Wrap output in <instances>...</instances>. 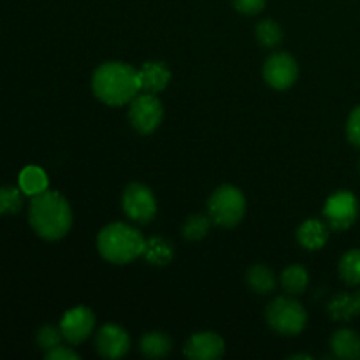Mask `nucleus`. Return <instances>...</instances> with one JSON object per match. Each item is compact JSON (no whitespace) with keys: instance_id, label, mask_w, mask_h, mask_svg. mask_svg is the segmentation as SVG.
Returning a JSON list of instances; mask_svg holds the SVG:
<instances>
[{"instance_id":"7","label":"nucleus","mask_w":360,"mask_h":360,"mask_svg":"<svg viewBox=\"0 0 360 360\" xmlns=\"http://www.w3.org/2000/svg\"><path fill=\"white\" fill-rule=\"evenodd\" d=\"M122 204L127 217L137 224H148L157 214V200L153 192L141 183H132L127 186Z\"/></svg>"},{"instance_id":"25","label":"nucleus","mask_w":360,"mask_h":360,"mask_svg":"<svg viewBox=\"0 0 360 360\" xmlns=\"http://www.w3.org/2000/svg\"><path fill=\"white\" fill-rule=\"evenodd\" d=\"M211 217H204V214H193L186 220V224L183 225V236H185L188 241H199L204 236L207 234L211 227Z\"/></svg>"},{"instance_id":"18","label":"nucleus","mask_w":360,"mask_h":360,"mask_svg":"<svg viewBox=\"0 0 360 360\" xmlns=\"http://www.w3.org/2000/svg\"><path fill=\"white\" fill-rule=\"evenodd\" d=\"M144 259L155 266H165L174 257V250H172L171 243H167L162 238H150L144 243Z\"/></svg>"},{"instance_id":"11","label":"nucleus","mask_w":360,"mask_h":360,"mask_svg":"<svg viewBox=\"0 0 360 360\" xmlns=\"http://www.w3.org/2000/svg\"><path fill=\"white\" fill-rule=\"evenodd\" d=\"M95 347L97 352L105 359H120L129 352L130 348V338L122 327L108 326L102 327L97 334V340H95Z\"/></svg>"},{"instance_id":"9","label":"nucleus","mask_w":360,"mask_h":360,"mask_svg":"<svg viewBox=\"0 0 360 360\" xmlns=\"http://www.w3.org/2000/svg\"><path fill=\"white\" fill-rule=\"evenodd\" d=\"M264 79L276 90H287L297 79V62L287 53H274L264 65Z\"/></svg>"},{"instance_id":"12","label":"nucleus","mask_w":360,"mask_h":360,"mask_svg":"<svg viewBox=\"0 0 360 360\" xmlns=\"http://www.w3.org/2000/svg\"><path fill=\"white\" fill-rule=\"evenodd\" d=\"M225 352V343L218 334L200 333L186 341L183 354L192 360H214L221 357Z\"/></svg>"},{"instance_id":"8","label":"nucleus","mask_w":360,"mask_h":360,"mask_svg":"<svg viewBox=\"0 0 360 360\" xmlns=\"http://www.w3.org/2000/svg\"><path fill=\"white\" fill-rule=\"evenodd\" d=\"M323 217L336 231H345V229L352 227L359 217L357 197L347 190L333 193L323 207Z\"/></svg>"},{"instance_id":"24","label":"nucleus","mask_w":360,"mask_h":360,"mask_svg":"<svg viewBox=\"0 0 360 360\" xmlns=\"http://www.w3.org/2000/svg\"><path fill=\"white\" fill-rule=\"evenodd\" d=\"M23 206V192L14 186L0 188V214H14Z\"/></svg>"},{"instance_id":"2","label":"nucleus","mask_w":360,"mask_h":360,"mask_svg":"<svg viewBox=\"0 0 360 360\" xmlns=\"http://www.w3.org/2000/svg\"><path fill=\"white\" fill-rule=\"evenodd\" d=\"M91 88L104 104L123 105L139 94V74L129 63H104L95 70Z\"/></svg>"},{"instance_id":"22","label":"nucleus","mask_w":360,"mask_h":360,"mask_svg":"<svg viewBox=\"0 0 360 360\" xmlns=\"http://www.w3.org/2000/svg\"><path fill=\"white\" fill-rule=\"evenodd\" d=\"M340 274L350 287L360 285V250H350L341 257Z\"/></svg>"},{"instance_id":"17","label":"nucleus","mask_w":360,"mask_h":360,"mask_svg":"<svg viewBox=\"0 0 360 360\" xmlns=\"http://www.w3.org/2000/svg\"><path fill=\"white\" fill-rule=\"evenodd\" d=\"M20 188L25 195H39L48 190V176L41 167L28 165L20 174Z\"/></svg>"},{"instance_id":"29","label":"nucleus","mask_w":360,"mask_h":360,"mask_svg":"<svg viewBox=\"0 0 360 360\" xmlns=\"http://www.w3.org/2000/svg\"><path fill=\"white\" fill-rule=\"evenodd\" d=\"M46 359L48 360H77L79 359V355H77L74 350H70L69 347H62V345H58V347L53 348V350L46 352Z\"/></svg>"},{"instance_id":"6","label":"nucleus","mask_w":360,"mask_h":360,"mask_svg":"<svg viewBox=\"0 0 360 360\" xmlns=\"http://www.w3.org/2000/svg\"><path fill=\"white\" fill-rule=\"evenodd\" d=\"M162 116H164V109L153 94H141L132 98L129 118L134 129L143 136H148L160 125Z\"/></svg>"},{"instance_id":"28","label":"nucleus","mask_w":360,"mask_h":360,"mask_svg":"<svg viewBox=\"0 0 360 360\" xmlns=\"http://www.w3.org/2000/svg\"><path fill=\"white\" fill-rule=\"evenodd\" d=\"M234 6L243 14H257L264 9L266 0H234Z\"/></svg>"},{"instance_id":"30","label":"nucleus","mask_w":360,"mask_h":360,"mask_svg":"<svg viewBox=\"0 0 360 360\" xmlns=\"http://www.w3.org/2000/svg\"><path fill=\"white\" fill-rule=\"evenodd\" d=\"M290 359H292V360H297V359H306V360H311V355H306V354H302V355H292Z\"/></svg>"},{"instance_id":"3","label":"nucleus","mask_w":360,"mask_h":360,"mask_svg":"<svg viewBox=\"0 0 360 360\" xmlns=\"http://www.w3.org/2000/svg\"><path fill=\"white\" fill-rule=\"evenodd\" d=\"M144 243L146 239L137 229L125 224H111L98 234L97 248L108 262L129 264L143 255Z\"/></svg>"},{"instance_id":"10","label":"nucleus","mask_w":360,"mask_h":360,"mask_svg":"<svg viewBox=\"0 0 360 360\" xmlns=\"http://www.w3.org/2000/svg\"><path fill=\"white\" fill-rule=\"evenodd\" d=\"M95 316L84 306H77L67 311L60 322V330L63 334V340L70 345H79L94 333Z\"/></svg>"},{"instance_id":"13","label":"nucleus","mask_w":360,"mask_h":360,"mask_svg":"<svg viewBox=\"0 0 360 360\" xmlns=\"http://www.w3.org/2000/svg\"><path fill=\"white\" fill-rule=\"evenodd\" d=\"M139 86L144 94H158L171 79V70L162 62H146L139 70Z\"/></svg>"},{"instance_id":"31","label":"nucleus","mask_w":360,"mask_h":360,"mask_svg":"<svg viewBox=\"0 0 360 360\" xmlns=\"http://www.w3.org/2000/svg\"><path fill=\"white\" fill-rule=\"evenodd\" d=\"M359 295H360V292H359Z\"/></svg>"},{"instance_id":"19","label":"nucleus","mask_w":360,"mask_h":360,"mask_svg":"<svg viewBox=\"0 0 360 360\" xmlns=\"http://www.w3.org/2000/svg\"><path fill=\"white\" fill-rule=\"evenodd\" d=\"M246 281L257 294H271L276 288V278L266 266H253L246 273Z\"/></svg>"},{"instance_id":"4","label":"nucleus","mask_w":360,"mask_h":360,"mask_svg":"<svg viewBox=\"0 0 360 360\" xmlns=\"http://www.w3.org/2000/svg\"><path fill=\"white\" fill-rule=\"evenodd\" d=\"M210 217L220 227H236L243 220L246 211L245 195L239 188L224 185L210 197Z\"/></svg>"},{"instance_id":"1","label":"nucleus","mask_w":360,"mask_h":360,"mask_svg":"<svg viewBox=\"0 0 360 360\" xmlns=\"http://www.w3.org/2000/svg\"><path fill=\"white\" fill-rule=\"evenodd\" d=\"M28 220L32 229L48 241L62 239L72 227V211L65 197L58 192H46L32 197Z\"/></svg>"},{"instance_id":"14","label":"nucleus","mask_w":360,"mask_h":360,"mask_svg":"<svg viewBox=\"0 0 360 360\" xmlns=\"http://www.w3.org/2000/svg\"><path fill=\"white\" fill-rule=\"evenodd\" d=\"M334 357L343 360H359L360 359V336L355 330L341 329L330 340Z\"/></svg>"},{"instance_id":"16","label":"nucleus","mask_w":360,"mask_h":360,"mask_svg":"<svg viewBox=\"0 0 360 360\" xmlns=\"http://www.w3.org/2000/svg\"><path fill=\"white\" fill-rule=\"evenodd\" d=\"M329 313L334 320H352L360 313V295L359 294H338L330 301Z\"/></svg>"},{"instance_id":"26","label":"nucleus","mask_w":360,"mask_h":360,"mask_svg":"<svg viewBox=\"0 0 360 360\" xmlns=\"http://www.w3.org/2000/svg\"><path fill=\"white\" fill-rule=\"evenodd\" d=\"M62 340H63V334L62 330H60V327L44 326L37 333L39 348H42V350L46 352L53 350V348H56L58 345H62Z\"/></svg>"},{"instance_id":"27","label":"nucleus","mask_w":360,"mask_h":360,"mask_svg":"<svg viewBox=\"0 0 360 360\" xmlns=\"http://www.w3.org/2000/svg\"><path fill=\"white\" fill-rule=\"evenodd\" d=\"M347 134L348 139H350L352 144L360 148V105L352 111L350 118H348L347 123Z\"/></svg>"},{"instance_id":"23","label":"nucleus","mask_w":360,"mask_h":360,"mask_svg":"<svg viewBox=\"0 0 360 360\" xmlns=\"http://www.w3.org/2000/svg\"><path fill=\"white\" fill-rule=\"evenodd\" d=\"M257 39L264 48H276L283 39V32L276 21L264 20L257 25Z\"/></svg>"},{"instance_id":"20","label":"nucleus","mask_w":360,"mask_h":360,"mask_svg":"<svg viewBox=\"0 0 360 360\" xmlns=\"http://www.w3.org/2000/svg\"><path fill=\"white\" fill-rule=\"evenodd\" d=\"M172 343L165 334L148 333L141 340V352L150 359H160L171 352Z\"/></svg>"},{"instance_id":"5","label":"nucleus","mask_w":360,"mask_h":360,"mask_svg":"<svg viewBox=\"0 0 360 360\" xmlns=\"http://www.w3.org/2000/svg\"><path fill=\"white\" fill-rule=\"evenodd\" d=\"M266 319L267 323L283 336H295L304 329L306 322H308L304 308L290 297L274 299L267 306Z\"/></svg>"},{"instance_id":"15","label":"nucleus","mask_w":360,"mask_h":360,"mask_svg":"<svg viewBox=\"0 0 360 360\" xmlns=\"http://www.w3.org/2000/svg\"><path fill=\"white\" fill-rule=\"evenodd\" d=\"M297 239L306 250H320L329 239V232H327V227L322 221L311 218V220H306L299 227Z\"/></svg>"},{"instance_id":"21","label":"nucleus","mask_w":360,"mask_h":360,"mask_svg":"<svg viewBox=\"0 0 360 360\" xmlns=\"http://www.w3.org/2000/svg\"><path fill=\"white\" fill-rule=\"evenodd\" d=\"M308 271L302 266H290L281 274V285H283L285 292L292 295L302 294L306 290V287H308Z\"/></svg>"}]
</instances>
